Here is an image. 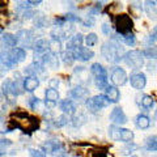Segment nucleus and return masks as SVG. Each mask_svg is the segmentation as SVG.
I'll return each instance as SVG.
<instances>
[{
  "mask_svg": "<svg viewBox=\"0 0 157 157\" xmlns=\"http://www.w3.org/2000/svg\"><path fill=\"white\" fill-rule=\"evenodd\" d=\"M11 123L14 128L21 130L25 135H32L34 131H37L41 124V121L37 117H34L25 111H13L11 114Z\"/></svg>",
  "mask_w": 157,
  "mask_h": 157,
  "instance_id": "nucleus-1",
  "label": "nucleus"
},
{
  "mask_svg": "<svg viewBox=\"0 0 157 157\" xmlns=\"http://www.w3.org/2000/svg\"><path fill=\"white\" fill-rule=\"evenodd\" d=\"M101 54L105 58V60L110 63H119L121 60H123L124 56V48L119 45V42L110 39V41L105 42L101 47Z\"/></svg>",
  "mask_w": 157,
  "mask_h": 157,
  "instance_id": "nucleus-2",
  "label": "nucleus"
},
{
  "mask_svg": "<svg viewBox=\"0 0 157 157\" xmlns=\"http://www.w3.org/2000/svg\"><path fill=\"white\" fill-rule=\"evenodd\" d=\"M90 75L94 77V85L97 86V89H106L109 85V76H107L106 68L100 64V63H93L90 66Z\"/></svg>",
  "mask_w": 157,
  "mask_h": 157,
  "instance_id": "nucleus-3",
  "label": "nucleus"
},
{
  "mask_svg": "<svg viewBox=\"0 0 157 157\" xmlns=\"http://www.w3.org/2000/svg\"><path fill=\"white\" fill-rule=\"evenodd\" d=\"M114 28L117 30V34L126 36V34L132 33L134 22H132V20L128 14L122 13V14H118V16L114 18Z\"/></svg>",
  "mask_w": 157,
  "mask_h": 157,
  "instance_id": "nucleus-4",
  "label": "nucleus"
},
{
  "mask_svg": "<svg viewBox=\"0 0 157 157\" xmlns=\"http://www.w3.org/2000/svg\"><path fill=\"white\" fill-rule=\"evenodd\" d=\"M111 104V102L107 100V97L105 94H97V96H93L92 98H88L85 101V106L86 109L89 110L92 114H97L100 113L102 109H105Z\"/></svg>",
  "mask_w": 157,
  "mask_h": 157,
  "instance_id": "nucleus-5",
  "label": "nucleus"
},
{
  "mask_svg": "<svg viewBox=\"0 0 157 157\" xmlns=\"http://www.w3.org/2000/svg\"><path fill=\"white\" fill-rule=\"evenodd\" d=\"M144 55H143V51L140 50H131V51H127L123 56V60L127 66H128L131 70H140L141 67L144 66Z\"/></svg>",
  "mask_w": 157,
  "mask_h": 157,
  "instance_id": "nucleus-6",
  "label": "nucleus"
},
{
  "mask_svg": "<svg viewBox=\"0 0 157 157\" xmlns=\"http://www.w3.org/2000/svg\"><path fill=\"white\" fill-rule=\"evenodd\" d=\"M41 149L45 152L46 155H51V156H58L60 155L62 152H64V145L62 144L60 140L58 139H48L45 143H42Z\"/></svg>",
  "mask_w": 157,
  "mask_h": 157,
  "instance_id": "nucleus-7",
  "label": "nucleus"
},
{
  "mask_svg": "<svg viewBox=\"0 0 157 157\" xmlns=\"http://www.w3.org/2000/svg\"><path fill=\"white\" fill-rule=\"evenodd\" d=\"M16 38H17V42L22 46V48L24 47L33 48L34 42H36L33 30H18L16 33Z\"/></svg>",
  "mask_w": 157,
  "mask_h": 157,
  "instance_id": "nucleus-8",
  "label": "nucleus"
},
{
  "mask_svg": "<svg viewBox=\"0 0 157 157\" xmlns=\"http://www.w3.org/2000/svg\"><path fill=\"white\" fill-rule=\"evenodd\" d=\"M109 121H110L114 126H119V127H122L123 124H126L127 122H128V118H127L126 113L123 111V109H122L121 106H115L114 109L111 110V113H110Z\"/></svg>",
  "mask_w": 157,
  "mask_h": 157,
  "instance_id": "nucleus-9",
  "label": "nucleus"
},
{
  "mask_svg": "<svg viewBox=\"0 0 157 157\" xmlns=\"http://www.w3.org/2000/svg\"><path fill=\"white\" fill-rule=\"evenodd\" d=\"M110 80H111V82H113V85L114 86H122V85H124L127 82L128 77H127V73H126V71L123 70V68L113 67Z\"/></svg>",
  "mask_w": 157,
  "mask_h": 157,
  "instance_id": "nucleus-10",
  "label": "nucleus"
},
{
  "mask_svg": "<svg viewBox=\"0 0 157 157\" xmlns=\"http://www.w3.org/2000/svg\"><path fill=\"white\" fill-rule=\"evenodd\" d=\"M39 60L43 66H47L50 67L51 70H58L59 68V58H58V54L55 52H51V51H47L46 54H43V55L39 58Z\"/></svg>",
  "mask_w": 157,
  "mask_h": 157,
  "instance_id": "nucleus-11",
  "label": "nucleus"
},
{
  "mask_svg": "<svg viewBox=\"0 0 157 157\" xmlns=\"http://www.w3.org/2000/svg\"><path fill=\"white\" fill-rule=\"evenodd\" d=\"M130 82L134 89L141 90V89H144L147 85V77L143 72H134V73H131V76H130Z\"/></svg>",
  "mask_w": 157,
  "mask_h": 157,
  "instance_id": "nucleus-12",
  "label": "nucleus"
},
{
  "mask_svg": "<svg viewBox=\"0 0 157 157\" xmlns=\"http://www.w3.org/2000/svg\"><path fill=\"white\" fill-rule=\"evenodd\" d=\"M68 96L73 100H77V101H82V100H88L89 98V89L86 86H82V85H77L75 88L68 92Z\"/></svg>",
  "mask_w": 157,
  "mask_h": 157,
  "instance_id": "nucleus-13",
  "label": "nucleus"
},
{
  "mask_svg": "<svg viewBox=\"0 0 157 157\" xmlns=\"http://www.w3.org/2000/svg\"><path fill=\"white\" fill-rule=\"evenodd\" d=\"M72 54H73L75 60H78V62H88L94 56V52L92 50H89V48H86V47H82V46L75 48V50L72 51Z\"/></svg>",
  "mask_w": 157,
  "mask_h": 157,
  "instance_id": "nucleus-14",
  "label": "nucleus"
},
{
  "mask_svg": "<svg viewBox=\"0 0 157 157\" xmlns=\"http://www.w3.org/2000/svg\"><path fill=\"white\" fill-rule=\"evenodd\" d=\"M0 64H3L7 70H11V68L17 66V60L14 59L12 51H8V50L0 51Z\"/></svg>",
  "mask_w": 157,
  "mask_h": 157,
  "instance_id": "nucleus-15",
  "label": "nucleus"
},
{
  "mask_svg": "<svg viewBox=\"0 0 157 157\" xmlns=\"http://www.w3.org/2000/svg\"><path fill=\"white\" fill-rule=\"evenodd\" d=\"M58 105H59V109L62 110L63 114H66L68 117H72L77 113V106L75 105V102L72 100H68V98L67 100H62V101L58 102Z\"/></svg>",
  "mask_w": 157,
  "mask_h": 157,
  "instance_id": "nucleus-16",
  "label": "nucleus"
},
{
  "mask_svg": "<svg viewBox=\"0 0 157 157\" xmlns=\"http://www.w3.org/2000/svg\"><path fill=\"white\" fill-rule=\"evenodd\" d=\"M17 38L11 33H4L0 37V48H14L17 46Z\"/></svg>",
  "mask_w": 157,
  "mask_h": 157,
  "instance_id": "nucleus-17",
  "label": "nucleus"
},
{
  "mask_svg": "<svg viewBox=\"0 0 157 157\" xmlns=\"http://www.w3.org/2000/svg\"><path fill=\"white\" fill-rule=\"evenodd\" d=\"M24 92H25V89H24V78L17 72L14 73V80L12 81V96L16 98L18 96L24 94Z\"/></svg>",
  "mask_w": 157,
  "mask_h": 157,
  "instance_id": "nucleus-18",
  "label": "nucleus"
},
{
  "mask_svg": "<svg viewBox=\"0 0 157 157\" xmlns=\"http://www.w3.org/2000/svg\"><path fill=\"white\" fill-rule=\"evenodd\" d=\"M24 72H25L28 76H37V77H38L39 73H43V72H45V66L42 64L39 59H38V60L36 59V60H34L33 63H30V64H29V66L25 68V71H24Z\"/></svg>",
  "mask_w": 157,
  "mask_h": 157,
  "instance_id": "nucleus-19",
  "label": "nucleus"
},
{
  "mask_svg": "<svg viewBox=\"0 0 157 157\" xmlns=\"http://www.w3.org/2000/svg\"><path fill=\"white\" fill-rule=\"evenodd\" d=\"M105 96L111 104H117L121 100V92L118 89V86L114 85H107V88L105 89Z\"/></svg>",
  "mask_w": 157,
  "mask_h": 157,
  "instance_id": "nucleus-20",
  "label": "nucleus"
},
{
  "mask_svg": "<svg viewBox=\"0 0 157 157\" xmlns=\"http://www.w3.org/2000/svg\"><path fill=\"white\" fill-rule=\"evenodd\" d=\"M39 86V78L37 76H26L24 77V89L25 92L33 93Z\"/></svg>",
  "mask_w": 157,
  "mask_h": 157,
  "instance_id": "nucleus-21",
  "label": "nucleus"
},
{
  "mask_svg": "<svg viewBox=\"0 0 157 157\" xmlns=\"http://www.w3.org/2000/svg\"><path fill=\"white\" fill-rule=\"evenodd\" d=\"M33 50H34V52H36V56L46 54L47 51H50V48H48V41L47 39H43V38L37 39V41L34 42Z\"/></svg>",
  "mask_w": 157,
  "mask_h": 157,
  "instance_id": "nucleus-22",
  "label": "nucleus"
},
{
  "mask_svg": "<svg viewBox=\"0 0 157 157\" xmlns=\"http://www.w3.org/2000/svg\"><path fill=\"white\" fill-rule=\"evenodd\" d=\"M144 11L152 20L157 18V2L156 0H145L144 2Z\"/></svg>",
  "mask_w": 157,
  "mask_h": 157,
  "instance_id": "nucleus-23",
  "label": "nucleus"
},
{
  "mask_svg": "<svg viewBox=\"0 0 157 157\" xmlns=\"http://www.w3.org/2000/svg\"><path fill=\"white\" fill-rule=\"evenodd\" d=\"M134 122H135V126L139 130H148L151 127V119H149V117L145 114H137L135 117Z\"/></svg>",
  "mask_w": 157,
  "mask_h": 157,
  "instance_id": "nucleus-24",
  "label": "nucleus"
},
{
  "mask_svg": "<svg viewBox=\"0 0 157 157\" xmlns=\"http://www.w3.org/2000/svg\"><path fill=\"white\" fill-rule=\"evenodd\" d=\"M82 42H84V37H82L81 33H76L73 34V36L71 37V41L67 42V50L70 51H73L75 48L80 47L82 45Z\"/></svg>",
  "mask_w": 157,
  "mask_h": 157,
  "instance_id": "nucleus-25",
  "label": "nucleus"
},
{
  "mask_svg": "<svg viewBox=\"0 0 157 157\" xmlns=\"http://www.w3.org/2000/svg\"><path fill=\"white\" fill-rule=\"evenodd\" d=\"M144 149L148 152H157V135H149L145 137Z\"/></svg>",
  "mask_w": 157,
  "mask_h": 157,
  "instance_id": "nucleus-26",
  "label": "nucleus"
},
{
  "mask_svg": "<svg viewBox=\"0 0 157 157\" xmlns=\"http://www.w3.org/2000/svg\"><path fill=\"white\" fill-rule=\"evenodd\" d=\"M45 101L52 102V104H56L59 102V92L54 88H47L45 90Z\"/></svg>",
  "mask_w": 157,
  "mask_h": 157,
  "instance_id": "nucleus-27",
  "label": "nucleus"
},
{
  "mask_svg": "<svg viewBox=\"0 0 157 157\" xmlns=\"http://www.w3.org/2000/svg\"><path fill=\"white\" fill-rule=\"evenodd\" d=\"M134 137H135L134 131L121 127V139H119V141H123V143H126V144L132 143V141H134Z\"/></svg>",
  "mask_w": 157,
  "mask_h": 157,
  "instance_id": "nucleus-28",
  "label": "nucleus"
},
{
  "mask_svg": "<svg viewBox=\"0 0 157 157\" xmlns=\"http://www.w3.org/2000/svg\"><path fill=\"white\" fill-rule=\"evenodd\" d=\"M70 122H71V117H68L66 114H62V115H59L56 118H54L52 124H54V127H56V128H62V127L67 126Z\"/></svg>",
  "mask_w": 157,
  "mask_h": 157,
  "instance_id": "nucleus-29",
  "label": "nucleus"
},
{
  "mask_svg": "<svg viewBox=\"0 0 157 157\" xmlns=\"http://www.w3.org/2000/svg\"><path fill=\"white\" fill-rule=\"evenodd\" d=\"M140 106L143 107L145 111H149L152 107L155 106V98L149 96V94H144L141 96V101H140Z\"/></svg>",
  "mask_w": 157,
  "mask_h": 157,
  "instance_id": "nucleus-30",
  "label": "nucleus"
},
{
  "mask_svg": "<svg viewBox=\"0 0 157 157\" xmlns=\"http://www.w3.org/2000/svg\"><path fill=\"white\" fill-rule=\"evenodd\" d=\"M85 122H86V117H85V114H82V113H76L75 115L71 117V124L73 127H76V128L81 127L82 124H85Z\"/></svg>",
  "mask_w": 157,
  "mask_h": 157,
  "instance_id": "nucleus-31",
  "label": "nucleus"
},
{
  "mask_svg": "<svg viewBox=\"0 0 157 157\" xmlns=\"http://www.w3.org/2000/svg\"><path fill=\"white\" fill-rule=\"evenodd\" d=\"M12 54H13L14 59L17 60V63L24 62L26 59V50L25 48H22V47H14L12 50Z\"/></svg>",
  "mask_w": 157,
  "mask_h": 157,
  "instance_id": "nucleus-32",
  "label": "nucleus"
},
{
  "mask_svg": "<svg viewBox=\"0 0 157 157\" xmlns=\"http://www.w3.org/2000/svg\"><path fill=\"white\" fill-rule=\"evenodd\" d=\"M60 59H62V62L64 63L66 66H72L73 62H75L73 54H72V51H70V50L62 51V52H60Z\"/></svg>",
  "mask_w": 157,
  "mask_h": 157,
  "instance_id": "nucleus-33",
  "label": "nucleus"
},
{
  "mask_svg": "<svg viewBox=\"0 0 157 157\" xmlns=\"http://www.w3.org/2000/svg\"><path fill=\"white\" fill-rule=\"evenodd\" d=\"M12 144H13V141L11 139H7V137H2L0 139V157L7 155V151Z\"/></svg>",
  "mask_w": 157,
  "mask_h": 157,
  "instance_id": "nucleus-34",
  "label": "nucleus"
},
{
  "mask_svg": "<svg viewBox=\"0 0 157 157\" xmlns=\"http://www.w3.org/2000/svg\"><path fill=\"white\" fill-rule=\"evenodd\" d=\"M139 148H140V147L137 145V144H135L134 141H132V143H127L124 148H122V149H121V153L123 155V156H131L136 149H139Z\"/></svg>",
  "mask_w": 157,
  "mask_h": 157,
  "instance_id": "nucleus-35",
  "label": "nucleus"
},
{
  "mask_svg": "<svg viewBox=\"0 0 157 157\" xmlns=\"http://www.w3.org/2000/svg\"><path fill=\"white\" fill-rule=\"evenodd\" d=\"M109 136H110L111 140L119 141V139H121V127H119V126L111 124V126L109 127Z\"/></svg>",
  "mask_w": 157,
  "mask_h": 157,
  "instance_id": "nucleus-36",
  "label": "nucleus"
},
{
  "mask_svg": "<svg viewBox=\"0 0 157 157\" xmlns=\"http://www.w3.org/2000/svg\"><path fill=\"white\" fill-rule=\"evenodd\" d=\"M143 55H144V58L149 59V60H156V59H157V47L149 46V47L144 48V50H143Z\"/></svg>",
  "mask_w": 157,
  "mask_h": 157,
  "instance_id": "nucleus-37",
  "label": "nucleus"
},
{
  "mask_svg": "<svg viewBox=\"0 0 157 157\" xmlns=\"http://www.w3.org/2000/svg\"><path fill=\"white\" fill-rule=\"evenodd\" d=\"M48 48H50L51 52H62V42L58 41V39H50L48 41Z\"/></svg>",
  "mask_w": 157,
  "mask_h": 157,
  "instance_id": "nucleus-38",
  "label": "nucleus"
},
{
  "mask_svg": "<svg viewBox=\"0 0 157 157\" xmlns=\"http://www.w3.org/2000/svg\"><path fill=\"white\" fill-rule=\"evenodd\" d=\"M84 41H85V43H86L88 47H92V46H94L96 43L98 42V37H97L96 33H89V34H88V36L84 38Z\"/></svg>",
  "mask_w": 157,
  "mask_h": 157,
  "instance_id": "nucleus-39",
  "label": "nucleus"
},
{
  "mask_svg": "<svg viewBox=\"0 0 157 157\" xmlns=\"http://www.w3.org/2000/svg\"><path fill=\"white\" fill-rule=\"evenodd\" d=\"M84 157H107L106 151H86Z\"/></svg>",
  "mask_w": 157,
  "mask_h": 157,
  "instance_id": "nucleus-40",
  "label": "nucleus"
},
{
  "mask_svg": "<svg viewBox=\"0 0 157 157\" xmlns=\"http://www.w3.org/2000/svg\"><path fill=\"white\" fill-rule=\"evenodd\" d=\"M39 105H41V100H39L38 97L32 96V97L28 100V106L30 107L32 110H37L38 107H39Z\"/></svg>",
  "mask_w": 157,
  "mask_h": 157,
  "instance_id": "nucleus-41",
  "label": "nucleus"
},
{
  "mask_svg": "<svg viewBox=\"0 0 157 157\" xmlns=\"http://www.w3.org/2000/svg\"><path fill=\"white\" fill-rule=\"evenodd\" d=\"M29 156L30 157H47V155L43 152L42 149H37V148H29Z\"/></svg>",
  "mask_w": 157,
  "mask_h": 157,
  "instance_id": "nucleus-42",
  "label": "nucleus"
},
{
  "mask_svg": "<svg viewBox=\"0 0 157 157\" xmlns=\"http://www.w3.org/2000/svg\"><path fill=\"white\" fill-rule=\"evenodd\" d=\"M64 17L67 20V22H82V20L73 13H67V14H64Z\"/></svg>",
  "mask_w": 157,
  "mask_h": 157,
  "instance_id": "nucleus-43",
  "label": "nucleus"
},
{
  "mask_svg": "<svg viewBox=\"0 0 157 157\" xmlns=\"http://www.w3.org/2000/svg\"><path fill=\"white\" fill-rule=\"evenodd\" d=\"M37 16V12L36 11H33V9H26L25 12H22V18L24 20H32V18H34Z\"/></svg>",
  "mask_w": 157,
  "mask_h": 157,
  "instance_id": "nucleus-44",
  "label": "nucleus"
},
{
  "mask_svg": "<svg viewBox=\"0 0 157 157\" xmlns=\"http://www.w3.org/2000/svg\"><path fill=\"white\" fill-rule=\"evenodd\" d=\"M82 25H84L85 28H90V26H93L94 25V16H92V14H89L85 20H82Z\"/></svg>",
  "mask_w": 157,
  "mask_h": 157,
  "instance_id": "nucleus-45",
  "label": "nucleus"
},
{
  "mask_svg": "<svg viewBox=\"0 0 157 157\" xmlns=\"http://www.w3.org/2000/svg\"><path fill=\"white\" fill-rule=\"evenodd\" d=\"M66 22H67V20L64 16H58L54 18V25L55 26H64Z\"/></svg>",
  "mask_w": 157,
  "mask_h": 157,
  "instance_id": "nucleus-46",
  "label": "nucleus"
},
{
  "mask_svg": "<svg viewBox=\"0 0 157 157\" xmlns=\"http://www.w3.org/2000/svg\"><path fill=\"white\" fill-rule=\"evenodd\" d=\"M102 32H104V34H106V36H110L111 34V26L106 22L102 24Z\"/></svg>",
  "mask_w": 157,
  "mask_h": 157,
  "instance_id": "nucleus-47",
  "label": "nucleus"
},
{
  "mask_svg": "<svg viewBox=\"0 0 157 157\" xmlns=\"http://www.w3.org/2000/svg\"><path fill=\"white\" fill-rule=\"evenodd\" d=\"M58 85H59V80H58V78H52V80H50V88H54V89H56Z\"/></svg>",
  "mask_w": 157,
  "mask_h": 157,
  "instance_id": "nucleus-48",
  "label": "nucleus"
},
{
  "mask_svg": "<svg viewBox=\"0 0 157 157\" xmlns=\"http://www.w3.org/2000/svg\"><path fill=\"white\" fill-rule=\"evenodd\" d=\"M29 4H32V6H37V4L42 3V0H28Z\"/></svg>",
  "mask_w": 157,
  "mask_h": 157,
  "instance_id": "nucleus-49",
  "label": "nucleus"
},
{
  "mask_svg": "<svg viewBox=\"0 0 157 157\" xmlns=\"http://www.w3.org/2000/svg\"><path fill=\"white\" fill-rule=\"evenodd\" d=\"M3 121H4V115H3V113L0 111V123H3Z\"/></svg>",
  "mask_w": 157,
  "mask_h": 157,
  "instance_id": "nucleus-50",
  "label": "nucleus"
},
{
  "mask_svg": "<svg viewBox=\"0 0 157 157\" xmlns=\"http://www.w3.org/2000/svg\"><path fill=\"white\" fill-rule=\"evenodd\" d=\"M3 97H4V96H3V93H2V89H0V102L3 101Z\"/></svg>",
  "mask_w": 157,
  "mask_h": 157,
  "instance_id": "nucleus-51",
  "label": "nucleus"
},
{
  "mask_svg": "<svg viewBox=\"0 0 157 157\" xmlns=\"http://www.w3.org/2000/svg\"><path fill=\"white\" fill-rule=\"evenodd\" d=\"M128 157H139V156H136V155H131V156H128Z\"/></svg>",
  "mask_w": 157,
  "mask_h": 157,
  "instance_id": "nucleus-52",
  "label": "nucleus"
},
{
  "mask_svg": "<svg viewBox=\"0 0 157 157\" xmlns=\"http://www.w3.org/2000/svg\"><path fill=\"white\" fill-rule=\"evenodd\" d=\"M0 34H3V28H0Z\"/></svg>",
  "mask_w": 157,
  "mask_h": 157,
  "instance_id": "nucleus-53",
  "label": "nucleus"
},
{
  "mask_svg": "<svg viewBox=\"0 0 157 157\" xmlns=\"http://www.w3.org/2000/svg\"><path fill=\"white\" fill-rule=\"evenodd\" d=\"M155 117H156V119H157V109H156V113H155Z\"/></svg>",
  "mask_w": 157,
  "mask_h": 157,
  "instance_id": "nucleus-54",
  "label": "nucleus"
}]
</instances>
